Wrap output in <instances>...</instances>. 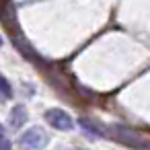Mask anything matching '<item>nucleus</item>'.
I'll return each instance as SVG.
<instances>
[{
  "mask_svg": "<svg viewBox=\"0 0 150 150\" xmlns=\"http://www.w3.org/2000/svg\"><path fill=\"white\" fill-rule=\"evenodd\" d=\"M45 121H47L52 127L62 129V132H70V129L74 127L72 115H70L68 111H64V109H58V107H52V109L45 111Z\"/></svg>",
  "mask_w": 150,
  "mask_h": 150,
  "instance_id": "obj_3",
  "label": "nucleus"
},
{
  "mask_svg": "<svg viewBox=\"0 0 150 150\" xmlns=\"http://www.w3.org/2000/svg\"><path fill=\"white\" fill-rule=\"evenodd\" d=\"M78 125H80L82 129H86V134H91L93 138H101V136H103L101 125H97V123L91 121L88 117H80V119H78Z\"/></svg>",
  "mask_w": 150,
  "mask_h": 150,
  "instance_id": "obj_5",
  "label": "nucleus"
},
{
  "mask_svg": "<svg viewBox=\"0 0 150 150\" xmlns=\"http://www.w3.org/2000/svg\"><path fill=\"white\" fill-rule=\"evenodd\" d=\"M0 138H6V136H4V127H2V123H0Z\"/></svg>",
  "mask_w": 150,
  "mask_h": 150,
  "instance_id": "obj_8",
  "label": "nucleus"
},
{
  "mask_svg": "<svg viewBox=\"0 0 150 150\" xmlns=\"http://www.w3.org/2000/svg\"><path fill=\"white\" fill-rule=\"evenodd\" d=\"M0 93H2L4 99H13V86H11V82L6 80L4 74H0Z\"/></svg>",
  "mask_w": 150,
  "mask_h": 150,
  "instance_id": "obj_6",
  "label": "nucleus"
},
{
  "mask_svg": "<svg viewBox=\"0 0 150 150\" xmlns=\"http://www.w3.org/2000/svg\"><path fill=\"white\" fill-rule=\"evenodd\" d=\"M72 150H84V148H72Z\"/></svg>",
  "mask_w": 150,
  "mask_h": 150,
  "instance_id": "obj_9",
  "label": "nucleus"
},
{
  "mask_svg": "<svg viewBox=\"0 0 150 150\" xmlns=\"http://www.w3.org/2000/svg\"><path fill=\"white\" fill-rule=\"evenodd\" d=\"M0 45H2V37H0Z\"/></svg>",
  "mask_w": 150,
  "mask_h": 150,
  "instance_id": "obj_10",
  "label": "nucleus"
},
{
  "mask_svg": "<svg viewBox=\"0 0 150 150\" xmlns=\"http://www.w3.org/2000/svg\"><path fill=\"white\" fill-rule=\"evenodd\" d=\"M109 129H111V136H113L117 142H121V144H125V146H129V148H134V150H148V148H150V140H148L144 134H140V132H136V129H132V127H127V125L115 123V125H111Z\"/></svg>",
  "mask_w": 150,
  "mask_h": 150,
  "instance_id": "obj_1",
  "label": "nucleus"
},
{
  "mask_svg": "<svg viewBox=\"0 0 150 150\" xmlns=\"http://www.w3.org/2000/svg\"><path fill=\"white\" fill-rule=\"evenodd\" d=\"M47 142H50V136H47V132H45L43 127H39V125L29 127V129L23 132L21 138H19V146L25 148V150H41V148L47 146Z\"/></svg>",
  "mask_w": 150,
  "mask_h": 150,
  "instance_id": "obj_2",
  "label": "nucleus"
},
{
  "mask_svg": "<svg viewBox=\"0 0 150 150\" xmlns=\"http://www.w3.org/2000/svg\"><path fill=\"white\" fill-rule=\"evenodd\" d=\"M0 150H11V142L6 138H0Z\"/></svg>",
  "mask_w": 150,
  "mask_h": 150,
  "instance_id": "obj_7",
  "label": "nucleus"
},
{
  "mask_svg": "<svg viewBox=\"0 0 150 150\" xmlns=\"http://www.w3.org/2000/svg\"><path fill=\"white\" fill-rule=\"evenodd\" d=\"M27 121V109H25V105H15L13 107V111H11V117H8V123H11V127H15V129H19L23 123Z\"/></svg>",
  "mask_w": 150,
  "mask_h": 150,
  "instance_id": "obj_4",
  "label": "nucleus"
}]
</instances>
